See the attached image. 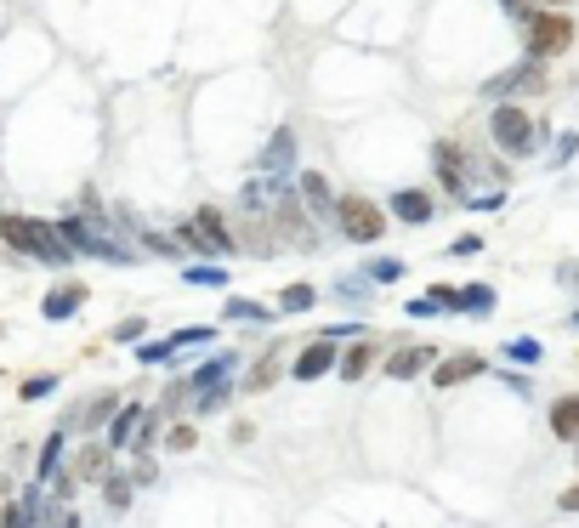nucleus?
<instances>
[{"label": "nucleus", "instance_id": "obj_1", "mask_svg": "<svg viewBox=\"0 0 579 528\" xmlns=\"http://www.w3.org/2000/svg\"><path fill=\"white\" fill-rule=\"evenodd\" d=\"M0 245L29 256V262H46V267H69L74 262V245L57 233V222H40V216L0 211Z\"/></svg>", "mask_w": 579, "mask_h": 528}, {"label": "nucleus", "instance_id": "obj_2", "mask_svg": "<svg viewBox=\"0 0 579 528\" xmlns=\"http://www.w3.org/2000/svg\"><path fill=\"white\" fill-rule=\"evenodd\" d=\"M489 142L506 159H534L545 142H551V125H540L523 103H517V97H506V103L489 108Z\"/></svg>", "mask_w": 579, "mask_h": 528}, {"label": "nucleus", "instance_id": "obj_3", "mask_svg": "<svg viewBox=\"0 0 579 528\" xmlns=\"http://www.w3.org/2000/svg\"><path fill=\"white\" fill-rule=\"evenodd\" d=\"M517 29H523V57H545V63H551V57H562L568 52V46H574V18H568V12H557V6H534V12H528L523 23H517Z\"/></svg>", "mask_w": 579, "mask_h": 528}, {"label": "nucleus", "instance_id": "obj_4", "mask_svg": "<svg viewBox=\"0 0 579 528\" xmlns=\"http://www.w3.org/2000/svg\"><path fill=\"white\" fill-rule=\"evenodd\" d=\"M386 228H392V216L364 194H335V233L352 239V245H381Z\"/></svg>", "mask_w": 579, "mask_h": 528}, {"label": "nucleus", "instance_id": "obj_5", "mask_svg": "<svg viewBox=\"0 0 579 528\" xmlns=\"http://www.w3.org/2000/svg\"><path fill=\"white\" fill-rule=\"evenodd\" d=\"M267 216H273V233H279L284 250H318V245H324V233H318V216L307 211V199L290 194V188L279 194V205H267Z\"/></svg>", "mask_w": 579, "mask_h": 528}, {"label": "nucleus", "instance_id": "obj_6", "mask_svg": "<svg viewBox=\"0 0 579 528\" xmlns=\"http://www.w3.org/2000/svg\"><path fill=\"white\" fill-rule=\"evenodd\" d=\"M551 91V74H545V57H523V63H511V69H500V74H489L483 80V97L489 103H506V97H545Z\"/></svg>", "mask_w": 579, "mask_h": 528}, {"label": "nucleus", "instance_id": "obj_7", "mask_svg": "<svg viewBox=\"0 0 579 528\" xmlns=\"http://www.w3.org/2000/svg\"><path fill=\"white\" fill-rule=\"evenodd\" d=\"M432 171H438V182H443V194H449V199H466V194H472L477 165H472V148H466V142H455V137H438V142H432Z\"/></svg>", "mask_w": 579, "mask_h": 528}, {"label": "nucleus", "instance_id": "obj_8", "mask_svg": "<svg viewBox=\"0 0 579 528\" xmlns=\"http://www.w3.org/2000/svg\"><path fill=\"white\" fill-rule=\"evenodd\" d=\"M256 176H267V182H290V176H296V125H279V131L262 142Z\"/></svg>", "mask_w": 579, "mask_h": 528}, {"label": "nucleus", "instance_id": "obj_9", "mask_svg": "<svg viewBox=\"0 0 579 528\" xmlns=\"http://www.w3.org/2000/svg\"><path fill=\"white\" fill-rule=\"evenodd\" d=\"M335 364H341V341H330V335H313L307 347L290 352V375L296 381H324V375H335Z\"/></svg>", "mask_w": 579, "mask_h": 528}, {"label": "nucleus", "instance_id": "obj_10", "mask_svg": "<svg viewBox=\"0 0 579 528\" xmlns=\"http://www.w3.org/2000/svg\"><path fill=\"white\" fill-rule=\"evenodd\" d=\"M489 370V358H483V352H438V364H432V387H466V381H477V375Z\"/></svg>", "mask_w": 579, "mask_h": 528}, {"label": "nucleus", "instance_id": "obj_11", "mask_svg": "<svg viewBox=\"0 0 579 528\" xmlns=\"http://www.w3.org/2000/svg\"><path fill=\"white\" fill-rule=\"evenodd\" d=\"M290 341H273V347L267 352H256V358H250L245 364V392H267V387H279V375L290 370Z\"/></svg>", "mask_w": 579, "mask_h": 528}, {"label": "nucleus", "instance_id": "obj_12", "mask_svg": "<svg viewBox=\"0 0 579 528\" xmlns=\"http://www.w3.org/2000/svg\"><path fill=\"white\" fill-rule=\"evenodd\" d=\"M386 211L398 216L404 228H426V222L438 216V194H432V188H392Z\"/></svg>", "mask_w": 579, "mask_h": 528}, {"label": "nucleus", "instance_id": "obj_13", "mask_svg": "<svg viewBox=\"0 0 579 528\" xmlns=\"http://www.w3.org/2000/svg\"><path fill=\"white\" fill-rule=\"evenodd\" d=\"M438 352L443 347H432V341H409V347H398L392 358H381V370L392 375V381H415V375H426L438 364Z\"/></svg>", "mask_w": 579, "mask_h": 528}, {"label": "nucleus", "instance_id": "obj_14", "mask_svg": "<svg viewBox=\"0 0 579 528\" xmlns=\"http://www.w3.org/2000/svg\"><path fill=\"white\" fill-rule=\"evenodd\" d=\"M142 415H148V404H120L114 415H108V426H103V443L114 449V455H131V443H137V432H142Z\"/></svg>", "mask_w": 579, "mask_h": 528}, {"label": "nucleus", "instance_id": "obj_15", "mask_svg": "<svg viewBox=\"0 0 579 528\" xmlns=\"http://www.w3.org/2000/svg\"><path fill=\"white\" fill-rule=\"evenodd\" d=\"M233 239H239V250H250V256H273V250H284L267 211H245L239 216V228H233Z\"/></svg>", "mask_w": 579, "mask_h": 528}, {"label": "nucleus", "instance_id": "obj_16", "mask_svg": "<svg viewBox=\"0 0 579 528\" xmlns=\"http://www.w3.org/2000/svg\"><path fill=\"white\" fill-rule=\"evenodd\" d=\"M86 296H91V290H86L80 279L52 284V290H46V301H40V318H46V324H69V318L86 307Z\"/></svg>", "mask_w": 579, "mask_h": 528}, {"label": "nucleus", "instance_id": "obj_17", "mask_svg": "<svg viewBox=\"0 0 579 528\" xmlns=\"http://www.w3.org/2000/svg\"><path fill=\"white\" fill-rule=\"evenodd\" d=\"M193 228H199V239H205V256H228V250H239V239H233V228L222 222L216 205H199V211H193Z\"/></svg>", "mask_w": 579, "mask_h": 528}, {"label": "nucleus", "instance_id": "obj_18", "mask_svg": "<svg viewBox=\"0 0 579 528\" xmlns=\"http://www.w3.org/2000/svg\"><path fill=\"white\" fill-rule=\"evenodd\" d=\"M375 364H381V347H375L369 335H358V341H341V364H335V375H341V381H364Z\"/></svg>", "mask_w": 579, "mask_h": 528}, {"label": "nucleus", "instance_id": "obj_19", "mask_svg": "<svg viewBox=\"0 0 579 528\" xmlns=\"http://www.w3.org/2000/svg\"><path fill=\"white\" fill-rule=\"evenodd\" d=\"M239 370H245V352H216V358H205L199 370H188V387L193 392L199 387H228Z\"/></svg>", "mask_w": 579, "mask_h": 528}, {"label": "nucleus", "instance_id": "obj_20", "mask_svg": "<svg viewBox=\"0 0 579 528\" xmlns=\"http://www.w3.org/2000/svg\"><path fill=\"white\" fill-rule=\"evenodd\" d=\"M114 409H120V392H97L91 404L69 409V415H63V426H69V432H103Z\"/></svg>", "mask_w": 579, "mask_h": 528}, {"label": "nucleus", "instance_id": "obj_21", "mask_svg": "<svg viewBox=\"0 0 579 528\" xmlns=\"http://www.w3.org/2000/svg\"><path fill=\"white\" fill-rule=\"evenodd\" d=\"M296 194L307 199V211L318 222H335V188L324 182V171H296Z\"/></svg>", "mask_w": 579, "mask_h": 528}, {"label": "nucleus", "instance_id": "obj_22", "mask_svg": "<svg viewBox=\"0 0 579 528\" xmlns=\"http://www.w3.org/2000/svg\"><path fill=\"white\" fill-rule=\"evenodd\" d=\"M108 460H114V449H108V443H86L80 455H69V472L80 477V483H103V477H108Z\"/></svg>", "mask_w": 579, "mask_h": 528}, {"label": "nucleus", "instance_id": "obj_23", "mask_svg": "<svg viewBox=\"0 0 579 528\" xmlns=\"http://www.w3.org/2000/svg\"><path fill=\"white\" fill-rule=\"evenodd\" d=\"M63 466H69V426H57L52 438L40 443V460H35V477L40 483H52L57 472H63Z\"/></svg>", "mask_w": 579, "mask_h": 528}, {"label": "nucleus", "instance_id": "obj_24", "mask_svg": "<svg viewBox=\"0 0 579 528\" xmlns=\"http://www.w3.org/2000/svg\"><path fill=\"white\" fill-rule=\"evenodd\" d=\"M551 438H557V443H579V392L551 398Z\"/></svg>", "mask_w": 579, "mask_h": 528}, {"label": "nucleus", "instance_id": "obj_25", "mask_svg": "<svg viewBox=\"0 0 579 528\" xmlns=\"http://www.w3.org/2000/svg\"><path fill=\"white\" fill-rule=\"evenodd\" d=\"M222 318H228V324H273V318H279V307L250 301V296H228V301H222Z\"/></svg>", "mask_w": 579, "mask_h": 528}, {"label": "nucleus", "instance_id": "obj_26", "mask_svg": "<svg viewBox=\"0 0 579 528\" xmlns=\"http://www.w3.org/2000/svg\"><path fill=\"white\" fill-rule=\"evenodd\" d=\"M500 358L517 364V370H540V364H545V341H540V335H511L506 347H500Z\"/></svg>", "mask_w": 579, "mask_h": 528}, {"label": "nucleus", "instance_id": "obj_27", "mask_svg": "<svg viewBox=\"0 0 579 528\" xmlns=\"http://www.w3.org/2000/svg\"><path fill=\"white\" fill-rule=\"evenodd\" d=\"M494 307H500V296H494V284H460V313L466 318H489Z\"/></svg>", "mask_w": 579, "mask_h": 528}, {"label": "nucleus", "instance_id": "obj_28", "mask_svg": "<svg viewBox=\"0 0 579 528\" xmlns=\"http://www.w3.org/2000/svg\"><path fill=\"white\" fill-rule=\"evenodd\" d=\"M182 284H193V290H228V267L205 256V262L182 267Z\"/></svg>", "mask_w": 579, "mask_h": 528}, {"label": "nucleus", "instance_id": "obj_29", "mask_svg": "<svg viewBox=\"0 0 579 528\" xmlns=\"http://www.w3.org/2000/svg\"><path fill=\"white\" fill-rule=\"evenodd\" d=\"M228 404H233V381H228V387H199L188 398V415H193V421H205V415H216V409H228Z\"/></svg>", "mask_w": 579, "mask_h": 528}, {"label": "nucleus", "instance_id": "obj_30", "mask_svg": "<svg viewBox=\"0 0 579 528\" xmlns=\"http://www.w3.org/2000/svg\"><path fill=\"white\" fill-rule=\"evenodd\" d=\"M273 307H279V313H313V307H318V284H301V279L284 284Z\"/></svg>", "mask_w": 579, "mask_h": 528}, {"label": "nucleus", "instance_id": "obj_31", "mask_svg": "<svg viewBox=\"0 0 579 528\" xmlns=\"http://www.w3.org/2000/svg\"><path fill=\"white\" fill-rule=\"evenodd\" d=\"M131 494H137V477H131V472H108V477H103L108 511H131Z\"/></svg>", "mask_w": 579, "mask_h": 528}, {"label": "nucleus", "instance_id": "obj_32", "mask_svg": "<svg viewBox=\"0 0 579 528\" xmlns=\"http://www.w3.org/2000/svg\"><path fill=\"white\" fill-rule=\"evenodd\" d=\"M335 296L347 301V307H364V301L375 296V279H369V273H341V279H335Z\"/></svg>", "mask_w": 579, "mask_h": 528}, {"label": "nucleus", "instance_id": "obj_33", "mask_svg": "<svg viewBox=\"0 0 579 528\" xmlns=\"http://www.w3.org/2000/svg\"><path fill=\"white\" fill-rule=\"evenodd\" d=\"M137 250H148V256H182V239L176 233H159V228H137Z\"/></svg>", "mask_w": 579, "mask_h": 528}, {"label": "nucleus", "instance_id": "obj_34", "mask_svg": "<svg viewBox=\"0 0 579 528\" xmlns=\"http://www.w3.org/2000/svg\"><path fill=\"white\" fill-rule=\"evenodd\" d=\"M137 364H148V370H159V364H176V347H171V335H142L137 341Z\"/></svg>", "mask_w": 579, "mask_h": 528}, {"label": "nucleus", "instance_id": "obj_35", "mask_svg": "<svg viewBox=\"0 0 579 528\" xmlns=\"http://www.w3.org/2000/svg\"><path fill=\"white\" fill-rule=\"evenodd\" d=\"M159 449H171V455H193L199 449V432H193V421H176L165 438H159Z\"/></svg>", "mask_w": 579, "mask_h": 528}, {"label": "nucleus", "instance_id": "obj_36", "mask_svg": "<svg viewBox=\"0 0 579 528\" xmlns=\"http://www.w3.org/2000/svg\"><path fill=\"white\" fill-rule=\"evenodd\" d=\"M364 273H369L375 284H398V279L409 273V267L398 262V256H375V262H364Z\"/></svg>", "mask_w": 579, "mask_h": 528}, {"label": "nucleus", "instance_id": "obj_37", "mask_svg": "<svg viewBox=\"0 0 579 528\" xmlns=\"http://www.w3.org/2000/svg\"><path fill=\"white\" fill-rule=\"evenodd\" d=\"M52 392H57V375H29V381L18 387V398H23V404H46Z\"/></svg>", "mask_w": 579, "mask_h": 528}, {"label": "nucleus", "instance_id": "obj_38", "mask_svg": "<svg viewBox=\"0 0 579 528\" xmlns=\"http://www.w3.org/2000/svg\"><path fill=\"white\" fill-rule=\"evenodd\" d=\"M216 341V330L211 324H188V330H171V347L182 352V347H211Z\"/></svg>", "mask_w": 579, "mask_h": 528}, {"label": "nucleus", "instance_id": "obj_39", "mask_svg": "<svg viewBox=\"0 0 579 528\" xmlns=\"http://www.w3.org/2000/svg\"><path fill=\"white\" fill-rule=\"evenodd\" d=\"M574 154H579V131H557V142H551V171H562Z\"/></svg>", "mask_w": 579, "mask_h": 528}, {"label": "nucleus", "instance_id": "obj_40", "mask_svg": "<svg viewBox=\"0 0 579 528\" xmlns=\"http://www.w3.org/2000/svg\"><path fill=\"white\" fill-rule=\"evenodd\" d=\"M426 296L438 301V313H443V318H449V313H460V284H432Z\"/></svg>", "mask_w": 579, "mask_h": 528}, {"label": "nucleus", "instance_id": "obj_41", "mask_svg": "<svg viewBox=\"0 0 579 528\" xmlns=\"http://www.w3.org/2000/svg\"><path fill=\"white\" fill-rule=\"evenodd\" d=\"M142 335H148V324H142V318H120V324H114V341H120V347H137Z\"/></svg>", "mask_w": 579, "mask_h": 528}, {"label": "nucleus", "instance_id": "obj_42", "mask_svg": "<svg viewBox=\"0 0 579 528\" xmlns=\"http://www.w3.org/2000/svg\"><path fill=\"white\" fill-rule=\"evenodd\" d=\"M131 455H137V460H131V477H137V483H154V477H159L154 455H148V449H131Z\"/></svg>", "mask_w": 579, "mask_h": 528}, {"label": "nucleus", "instance_id": "obj_43", "mask_svg": "<svg viewBox=\"0 0 579 528\" xmlns=\"http://www.w3.org/2000/svg\"><path fill=\"white\" fill-rule=\"evenodd\" d=\"M318 335H330V341H358V335H369L364 324H352V318H341V324H324Z\"/></svg>", "mask_w": 579, "mask_h": 528}, {"label": "nucleus", "instance_id": "obj_44", "mask_svg": "<svg viewBox=\"0 0 579 528\" xmlns=\"http://www.w3.org/2000/svg\"><path fill=\"white\" fill-rule=\"evenodd\" d=\"M404 313H409V318H443V313H438V301H432V296H415V301L404 307Z\"/></svg>", "mask_w": 579, "mask_h": 528}, {"label": "nucleus", "instance_id": "obj_45", "mask_svg": "<svg viewBox=\"0 0 579 528\" xmlns=\"http://www.w3.org/2000/svg\"><path fill=\"white\" fill-rule=\"evenodd\" d=\"M477 250H483V239H477V233H460L455 245H449V256H477Z\"/></svg>", "mask_w": 579, "mask_h": 528}, {"label": "nucleus", "instance_id": "obj_46", "mask_svg": "<svg viewBox=\"0 0 579 528\" xmlns=\"http://www.w3.org/2000/svg\"><path fill=\"white\" fill-rule=\"evenodd\" d=\"M500 12H506L511 23H523L528 12H534V0H500Z\"/></svg>", "mask_w": 579, "mask_h": 528}, {"label": "nucleus", "instance_id": "obj_47", "mask_svg": "<svg viewBox=\"0 0 579 528\" xmlns=\"http://www.w3.org/2000/svg\"><path fill=\"white\" fill-rule=\"evenodd\" d=\"M557 284H568V290H579V267H574V262H562V267H557Z\"/></svg>", "mask_w": 579, "mask_h": 528}, {"label": "nucleus", "instance_id": "obj_48", "mask_svg": "<svg viewBox=\"0 0 579 528\" xmlns=\"http://www.w3.org/2000/svg\"><path fill=\"white\" fill-rule=\"evenodd\" d=\"M534 6H557V12H568V6H574V0H534Z\"/></svg>", "mask_w": 579, "mask_h": 528}, {"label": "nucleus", "instance_id": "obj_49", "mask_svg": "<svg viewBox=\"0 0 579 528\" xmlns=\"http://www.w3.org/2000/svg\"><path fill=\"white\" fill-rule=\"evenodd\" d=\"M568 330H574V335H579V307H574V313H568Z\"/></svg>", "mask_w": 579, "mask_h": 528}, {"label": "nucleus", "instance_id": "obj_50", "mask_svg": "<svg viewBox=\"0 0 579 528\" xmlns=\"http://www.w3.org/2000/svg\"><path fill=\"white\" fill-rule=\"evenodd\" d=\"M574 449H579V443H574Z\"/></svg>", "mask_w": 579, "mask_h": 528}]
</instances>
